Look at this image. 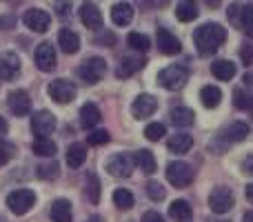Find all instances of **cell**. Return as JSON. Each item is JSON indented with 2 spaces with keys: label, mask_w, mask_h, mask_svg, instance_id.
<instances>
[{
  "label": "cell",
  "mask_w": 253,
  "mask_h": 222,
  "mask_svg": "<svg viewBox=\"0 0 253 222\" xmlns=\"http://www.w3.org/2000/svg\"><path fill=\"white\" fill-rule=\"evenodd\" d=\"M98 122H100V109H98L93 102H87V105L80 109V127H83V129H93Z\"/></svg>",
  "instance_id": "cell-22"
},
{
  "label": "cell",
  "mask_w": 253,
  "mask_h": 222,
  "mask_svg": "<svg viewBox=\"0 0 253 222\" xmlns=\"http://www.w3.org/2000/svg\"><path fill=\"white\" fill-rule=\"evenodd\" d=\"M80 20H83V25L87 27V29H91V31L102 29V13L93 2L80 4Z\"/></svg>",
  "instance_id": "cell-17"
},
{
  "label": "cell",
  "mask_w": 253,
  "mask_h": 222,
  "mask_svg": "<svg viewBox=\"0 0 253 222\" xmlns=\"http://www.w3.org/2000/svg\"><path fill=\"white\" fill-rule=\"evenodd\" d=\"M135 165H138L144 174H153L156 167H158V162H156V158H153V153L149 151V149H140V151L135 153Z\"/></svg>",
  "instance_id": "cell-30"
},
{
  "label": "cell",
  "mask_w": 253,
  "mask_h": 222,
  "mask_svg": "<svg viewBox=\"0 0 253 222\" xmlns=\"http://www.w3.org/2000/svg\"><path fill=\"white\" fill-rule=\"evenodd\" d=\"M89 222H105V220L98 218V216H93V218H89Z\"/></svg>",
  "instance_id": "cell-49"
},
{
  "label": "cell",
  "mask_w": 253,
  "mask_h": 222,
  "mask_svg": "<svg viewBox=\"0 0 253 222\" xmlns=\"http://www.w3.org/2000/svg\"><path fill=\"white\" fill-rule=\"evenodd\" d=\"M109 140H111L109 131H107V129H98V131H91V133H89L87 142L91 144V147H100V144H107Z\"/></svg>",
  "instance_id": "cell-39"
},
{
  "label": "cell",
  "mask_w": 253,
  "mask_h": 222,
  "mask_svg": "<svg viewBox=\"0 0 253 222\" xmlns=\"http://www.w3.org/2000/svg\"><path fill=\"white\" fill-rule=\"evenodd\" d=\"M76 83H71L69 78H58L49 85V96L51 100H56L58 105H69L71 100L76 98Z\"/></svg>",
  "instance_id": "cell-8"
},
{
  "label": "cell",
  "mask_w": 253,
  "mask_h": 222,
  "mask_svg": "<svg viewBox=\"0 0 253 222\" xmlns=\"http://www.w3.org/2000/svg\"><path fill=\"white\" fill-rule=\"evenodd\" d=\"M31 149H34V153L40 158H51L53 153H56V142L49 138H38L31 144Z\"/></svg>",
  "instance_id": "cell-33"
},
{
  "label": "cell",
  "mask_w": 253,
  "mask_h": 222,
  "mask_svg": "<svg viewBox=\"0 0 253 222\" xmlns=\"http://www.w3.org/2000/svg\"><path fill=\"white\" fill-rule=\"evenodd\" d=\"M169 218L175 222H191L193 211L187 200H173L169 205Z\"/></svg>",
  "instance_id": "cell-21"
},
{
  "label": "cell",
  "mask_w": 253,
  "mask_h": 222,
  "mask_svg": "<svg viewBox=\"0 0 253 222\" xmlns=\"http://www.w3.org/2000/svg\"><path fill=\"white\" fill-rule=\"evenodd\" d=\"M245 222H253V211H247L245 214Z\"/></svg>",
  "instance_id": "cell-48"
},
{
  "label": "cell",
  "mask_w": 253,
  "mask_h": 222,
  "mask_svg": "<svg viewBox=\"0 0 253 222\" xmlns=\"http://www.w3.org/2000/svg\"><path fill=\"white\" fill-rule=\"evenodd\" d=\"M51 220L53 222H71V202L56 200L51 205Z\"/></svg>",
  "instance_id": "cell-29"
},
{
  "label": "cell",
  "mask_w": 253,
  "mask_h": 222,
  "mask_svg": "<svg viewBox=\"0 0 253 222\" xmlns=\"http://www.w3.org/2000/svg\"><path fill=\"white\" fill-rule=\"evenodd\" d=\"M233 105H236V109H251L253 111V93L238 87L236 91H233Z\"/></svg>",
  "instance_id": "cell-35"
},
{
  "label": "cell",
  "mask_w": 253,
  "mask_h": 222,
  "mask_svg": "<svg viewBox=\"0 0 253 222\" xmlns=\"http://www.w3.org/2000/svg\"><path fill=\"white\" fill-rule=\"evenodd\" d=\"M34 205H36V193L31 189H16L7 198V207L16 216H25Z\"/></svg>",
  "instance_id": "cell-6"
},
{
  "label": "cell",
  "mask_w": 253,
  "mask_h": 222,
  "mask_svg": "<svg viewBox=\"0 0 253 222\" xmlns=\"http://www.w3.org/2000/svg\"><path fill=\"white\" fill-rule=\"evenodd\" d=\"M227 40V29L218 22H205L193 31V43L202 56H213Z\"/></svg>",
  "instance_id": "cell-1"
},
{
  "label": "cell",
  "mask_w": 253,
  "mask_h": 222,
  "mask_svg": "<svg viewBox=\"0 0 253 222\" xmlns=\"http://www.w3.org/2000/svg\"><path fill=\"white\" fill-rule=\"evenodd\" d=\"M240 58L245 65H253V44H245L240 49Z\"/></svg>",
  "instance_id": "cell-42"
},
{
  "label": "cell",
  "mask_w": 253,
  "mask_h": 222,
  "mask_svg": "<svg viewBox=\"0 0 253 222\" xmlns=\"http://www.w3.org/2000/svg\"><path fill=\"white\" fill-rule=\"evenodd\" d=\"M105 74H107V62L102 60V58H98V56L87 58V60L78 67L80 80H83V83H87V85L98 83V80H100Z\"/></svg>",
  "instance_id": "cell-4"
},
{
  "label": "cell",
  "mask_w": 253,
  "mask_h": 222,
  "mask_svg": "<svg viewBox=\"0 0 253 222\" xmlns=\"http://www.w3.org/2000/svg\"><path fill=\"white\" fill-rule=\"evenodd\" d=\"M193 120H196V113H193L189 107H175L173 111H171V122H173L175 127H191Z\"/></svg>",
  "instance_id": "cell-28"
},
{
  "label": "cell",
  "mask_w": 253,
  "mask_h": 222,
  "mask_svg": "<svg viewBox=\"0 0 253 222\" xmlns=\"http://www.w3.org/2000/svg\"><path fill=\"white\" fill-rule=\"evenodd\" d=\"M20 74V58L16 51L0 53V80H16Z\"/></svg>",
  "instance_id": "cell-12"
},
{
  "label": "cell",
  "mask_w": 253,
  "mask_h": 222,
  "mask_svg": "<svg viewBox=\"0 0 253 222\" xmlns=\"http://www.w3.org/2000/svg\"><path fill=\"white\" fill-rule=\"evenodd\" d=\"M58 162H49V165H40L38 169V178H42V180H53V178H58Z\"/></svg>",
  "instance_id": "cell-40"
},
{
  "label": "cell",
  "mask_w": 253,
  "mask_h": 222,
  "mask_svg": "<svg viewBox=\"0 0 253 222\" xmlns=\"http://www.w3.org/2000/svg\"><path fill=\"white\" fill-rule=\"evenodd\" d=\"M247 198H249V202H253V182L247 187Z\"/></svg>",
  "instance_id": "cell-47"
},
{
  "label": "cell",
  "mask_w": 253,
  "mask_h": 222,
  "mask_svg": "<svg viewBox=\"0 0 253 222\" xmlns=\"http://www.w3.org/2000/svg\"><path fill=\"white\" fill-rule=\"evenodd\" d=\"M0 222H2V220H0Z\"/></svg>",
  "instance_id": "cell-50"
},
{
  "label": "cell",
  "mask_w": 253,
  "mask_h": 222,
  "mask_svg": "<svg viewBox=\"0 0 253 222\" xmlns=\"http://www.w3.org/2000/svg\"><path fill=\"white\" fill-rule=\"evenodd\" d=\"M167 178L175 189H182L193 182V169L182 160H175L167 165Z\"/></svg>",
  "instance_id": "cell-5"
},
{
  "label": "cell",
  "mask_w": 253,
  "mask_h": 222,
  "mask_svg": "<svg viewBox=\"0 0 253 222\" xmlns=\"http://www.w3.org/2000/svg\"><path fill=\"white\" fill-rule=\"evenodd\" d=\"M144 62L147 60H144L142 56H125L123 60H120V65L116 67V76H118V78H129L135 71L142 69Z\"/></svg>",
  "instance_id": "cell-18"
},
{
  "label": "cell",
  "mask_w": 253,
  "mask_h": 222,
  "mask_svg": "<svg viewBox=\"0 0 253 222\" xmlns=\"http://www.w3.org/2000/svg\"><path fill=\"white\" fill-rule=\"evenodd\" d=\"M7 105H9V111H11L13 116H27V113L31 111V98L27 91L16 89V91L9 93Z\"/></svg>",
  "instance_id": "cell-14"
},
{
  "label": "cell",
  "mask_w": 253,
  "mask_h": 222,
  "mask_svg": "<svg viewBox=\"0 0 253 222\" xmlns=\"http://www.w3.org/2000/svg\"><path fill=\"white\" fill-rule=\"evenodd\" d=\"M133 202H135V198H133V193L129 191V189H125V187H120V189H116L114 191V205L118 207V209H131L133 207Z\"/></svg>",
  "instance_id": "cell-34"
},
{
  "label": "cell",
  "mask_w": 253,
  "mask_h": 222,
  "mask_svg": "<svg viewBox=\"0 0 253 222\" xmlns=\"http://www.w3.org/2000/svg\"><path fill=\"white\" fill-rule=\"evenodd\" d=\"M156 43H158V49H160L165 56H178V53L182 51V44H180V40L175 38L173 34H169L167 29H158Z\"/></svg>",
  "instance_id": "cell-16"
},
{
  "label": "cell",
  "mask_w": 253,
  "mask_h": 222,
  "mask_svg": "<svg viewBox=\"0 0 253 222\" xmlns=\"http://www.w3.org/2000/svg\"><path fill=\"white\" fill-rule=\"evenodd\" d=\"M245 83L249 85V87H253V71H247L245 74Z\"/></svg>",
  "instance_id": "cell-46"
},
{
  "label": "cell",
  "mask_w": 253,
  "mask_h": 222,
  "mask_svg": "<svg viewBox=\"0 0 253 222\" xmlns=\"http://www.w3.org/2000/svg\"><path fill=\"white\" fill-rule=\"evenodd\" d=\"M56 129V118L51 111H36L31 118V131H34L38 138H47L51 131Z\"/></svg>",
  "instance_id": "cell-11"
},
{
  "label": "cell",
  "mask_w": 253,
  "mask_h": 222,
  "mask_svg": "<svg viewBox=\"0 0 253 222\" xmlns=\"http://www.w3.org/2000/svg\"><path fill=\"white\" fill-rule=\"evenodd\" d=\"M84 160H87V149H84V144L74 142L67 149V165H69L71 169H80V167L84 165Z\"/></svg>",
  "instance_id": "cell-24"
},
{
  "label": "cell",
  "mask_w": 253,
  "mask_h": 222,
  "mask_svg": "<svg viewBox=\"0 0 253 222\" xmlns=\"http://www.w3.org/2000/svg\"><path fill=\"white\" fill-rule=\"evenodd\" d=\"M22 22L36 34H44L51 27V16L47 11H42V9H27L25 16H22Z\"/></svg>",
  "instance_id": "cell-10"
},
{
  "label": "cell",
  "mask_w": 253,
  "mask_h": 222,
  "mask_svg": "<svg viewBox=\"0 0 253 222\" xmlns=\"http://www.w3.org/2000/svg\"><path fill=\"white\" fill-rule=\"evenodd\" d=\"M36 65H38V69L44 71V74L56 69V49L49 43H40L38 47H36Z\"/></svg>",
  "instance_id": "cell-13"
},
{
  "label": "cell",
  "mask_w": 253,
  "mask_h": 222,
  "mask_svg": "<svg viewBox=\"0 0 253 222\" xmlns=\"http://www.w3.org/2000/svg\"><path fill=\"white\" fill-rule=\"evenodd\" d=\"M220 100H222V91H220L218 87H213V85H207L200 91V102L207 109H215V107L220 105Z\"/></svg>",
  "instance_id": "cell-26"
},
{
  "label": "cell",
  "mask_w": 253,
  "mask_h": 222,
  "mask_svg": "<svg viewBox=\"0 0 253 222\" xmlns=\"http://www.w3.org/2000/svg\"><path fill=\"white\" fill-rule=\"evenodd\" d=\"M58 44H60V49L65 53H76L80 49V36L76 34L74 29H60V34H58Z\"/></svg>",
  "instance_id": "cell-19"
},
{
  "label": "cell",
  "mask_w": 253,
  "mask_h": 222,
  "mask_svg": "<svg viewBox=\"0 0 253 222\" xmlns=\"http://www.w3.org/2000/svg\"><path fill=\"white\" fill-rule=\"evenodd\" d=\"M189 80V71L184 65H171V67H165V69L158 74V83L160 87L169 89V91H180V89L187 85Z\"/></svg>",
  "instance_id": "cell-2"
},
{
  "label": "cell",
  "mask_w": 253,
  "mask_h": 222,
  "mask_svg": "<svg viewBox=\"0 0 253 222\" xmlns=\"http://www.w3.org/2000/svg\"><path fill=\"white\" fill-rule=\"evenodd\" d=\"M156 109H158V100L153 96H149V93H140L133 100V105H131V113H133V118H138V120L149 118Z\"/></svg>",
  "instance_id": "cell-15"
},
{
  "label": "cell",
  "mask_w": 253,
  "mask_h": 222,
  "mask_svg": "<svg viewBox=\"0 0 253 222\" xmlns=\"http://www.w3.org/2000/svg\"><path fill=\"white\" fill-rule=\"evenodd\" d=\"M111 20H114L118 27H126L131 20H133V7L126 2L114 4V9H111Z\"/></svg>",
  "instance_id": "cell-23"
},
{
  "label": "cell",
  "mask_w": 253,
  "mask_h": 222,
  "mask_svg": "<svg viewBox=\"0 0 253 222\" xmlns=\"http://www.w3.org/2000/svg\"><path fill=\"white\" fill-rule=\"evenodd\" d=\"M147 196L151 198L153 202H160V200H165V198H167V189L162 187L160 182H156V180H151V182L147 184Z\"/></svg>",
  "instance_id": "cell-38"
},
{
  "label": "cell",
  "mask_w": 253,
  "mask_h": 222,
  "mask_svg": "<svg viewBox=\"0 0 253 222\" xmlns=\"http://www.w3.org/2000/svg\"><path fill=\"white\" fill-rule=\"evenodd\" d=\"M247 135H249V127H247V122L236 120V122H231L222 133H220V138H224L227 142H242Z\"/></svg>",
  "instance_id": "cell-20"
},
{
  "label": "cell",
  "mask_w": 253,
  "mask_h": 222,
  "mask_svg": "<svg viewBox=\"0 0 253 222\" xmlns=\"http://www.w3.org/2000/svg\"><path fill=\"white\" fill-rule=\"evenodd\" d=\"M135 167V158L131 153H114V156L107 160V171L116 178H129L133 174Z\"/></svg>",
  "instance_id": "cell-7"
},
{
  "label": "cell",
  "mask_w": 253,
  "mask_h": 222,
  "mask_svg": "<svg viewBox=\"0 0 253 222\" xmlns=\"http://www.w3.org/2000/svg\"><path fill=\"white\" fill-rule=\"evenodd\" d=\"M165 133H167V129L160 122H151V125H147V129H144V138L151 140V142H158Z\"/></svg>",
  "instance_id": "cell-37"
},
{
  "label": "cell",
  "mask_w": 253,
  "mask_h": 222,
  "mask_svg": "<svg viewBox=\"0 0 253 222\" xmlns=\"http://www.w3.org/2000/svg\"><path fill=\"white\" fill-rule=\"evenodd\" d=\"M4 133H7V120L0 116V135H4Z\"/></svg>",
  "instance_id": "cell-45"
},
{
  "label": "cell",
  "mask_w": 253,
  "mask_h": 222,
  "mask_svg": "<svg viewBox=\"0 0 253 222\" xmlns=\"http://www.w3.org/2000/svg\"><path fill=\"white\" fill-rule=\"evenodd\" d=\"M211 74L218 80H231L236 76V65L231 60H215L211 65Z\"/></svg>",
  "instance_id": "cell-27"
},
{
  "label": "cell",
  "mask_w": 253,
  "mask_h": 222,
  "mask_svg": "<svg viewBox=\"0 0 253 222\" xmlns=\"http://www.w3.org/2000/svg\"><path fill=\"white\" fill-rule=\"evenodd\" d=\"M126 43H129V47L135 49V51H147V49L151 47V40H149L144 34H135V31L126 36Z\"/></svg>",
  "instance_id": "cell-36"
},
{
  "label": "cell",
  "mask_w": 253,
  "mask_h": 222,
  "mask_svg": "<svg viewBox=\"0 0 253 222\" xmlns=\"http://www.w3.org/2000/svg\"><path fill=\"white\" fill-rule=\"evenodd\" d=\"M233 202H236V198H233L231 189L227 187H215L209 196V207L213 214H229L233 209Z\"/></svg>",
  "instance_id": "cell-9"
},
{
  "label": "cell",
  "mask_w": 253,
  "mask_h": 222,
  "mask_svg": "<svg viewBox=\"0 0 253 222\" xmlns=\"http://www.w3.org/2000/svg\"><path fill=\"white\" fill-rule=\"evenodd\" d=\"M140 222H165V218H162L158 211H147V214L142 216V220Z\"/></svg>",
  "instance_id": "cell-43"
},
{
  "label": "cell",
  "mask_w": 253,
  "mask_h": 222,
  "mask_svg": "<svg viewBox=\"0 0 253 222\" xmlns=\"http://www.w3.org/2000/svg\"><path fill=\"white\" fill-rule=\"evenodd\" d=\"M84 193H87V198H89L91 205H98V202H100V180H98V176L93 174V171L87 174V187H84Z\"/></svg>",
  "instance_id": "cell-31"
},
{
  "label": "cell",
  "mask_w": 253,
  "mask_h": 222,
  "mask_svg": "<svg viewBox=\"0 0 253 222\" xmlns=\"http://www.w3.org/2000/svg\"><path fill=\"white\" fill-rule=\"evenodd\" d=\"M169 151L171 153H178V156H182V153H187L189 149L193 147V138L191 135H187V133H175V135H171L169 138Z\"/></svg>",
  "instance_id": "cell-25"
},
{
  "label": "cell",
  "mask_w": 253,
  "mask_h": 222,
  "mask_svg": "<svg viewBox=\"0 0 253 222\" xmlns=\"http://www.w3.org/2000/svg\"><path fill=\"white\" fill-rule=\"evenodd\" d=\"M198 7L196 2H178V7H175V18H178L180 22H191L198 18Z\"/></svg>",
  "instance_id": "cell-32"
},
{
  "label": "cell",
  "mask_w": 253,
  "mask_h": 222,
  "mask_svg": "<svg viewBox=\"0 0 253 222\" xmlns=\"http://www.w3.org/2000/svg\"><path fill=\"white\" fill-rule=\"evenodd\" d=\"M242 171H245V174H249V176H253V156H247L245 160H242Z\"/></svg>",
  "instance_id": "cell-44"
},
{
  "label": "cell",
  "mask_w": 253,
  "mask_h": 222,
  "mask_svg": "<svg viewBox=\"0 0 253 222\" xmlns=\"http://www.w3.org/2000/svg\"><path fill=\"white\" fill-rule=\"evenodd\" d=\"M11 156H13V147H11V144L0 142V167L7 165V162L11 160Z\"/></svg>",
  "instance_id": "cell-41"
},
{
  "label": "cell",
  "mask_w": 253,
  "mask_h": 222,
  "mask_svg": "<svg viewBox=\"0 0 253 222\" xmlns=\"http://www.w3.org/2000/svg\"><path fill=\"white\" fill-rule=\"evenodd\" d=\"M229 20L242 29L249 38H253V4H231L229 7Z\"/></svg>",
  "instance_id": "cell-3"
}]
</instances>
